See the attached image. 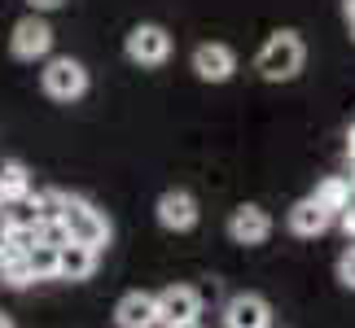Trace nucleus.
Instances as JSON below:
<instances>
[{"instance_id": "nucleus-1", "label": "nucleus", "mask_w": 355, "mask_h": 328, "mask_svg": "<svg viewBox=\"0 0 355 328\" xmlns=\"http://www.w3.org/2000/svg\"><path fill=\"white\" fill-rule=\"evenodd\" d=\"M62 228H66V241H79V245H92V250H105L114 237L105 210H97L88 197H75V193H62Z\"/></svg>"}, {"instance_id": "nucleus-2", "label": "nucleus", "mask_w": 355, "mask_h": 328, "mask_svg": "<svg viewBox=\"0 0 355 328\" xmlns=\"http://www.w3.org/2000/svg\"><path fill=\"white\" fill-rule=\"evenodd\" d=\"M303 62H307L303 35H298V31H277V35H268L263 48H259L254 71L263 75L268 84H285V79H294L298 71H303Z\"/></svg>"}, {"instance_id": "nucleus-3", "label": "nucleus", "mask_w": 355, "mask_h": 328, "mask_svg": "<svg viewBox=\"0 0 355 328\" xmlns=\"http://www.w3.org/2000/svg\"><path fill=\"white\" fill-rule=\"evenodd\" d=\"M40 84H44V92L53 101H79L88 92V71L75 57H53L44 66V75H40Z\"/></svg>"}, {"instance_id": "nucleus-4", "label": "nucleus", "mask_w": 355, "mask_h": 328, "mask_svg": "<svg viewBox=\"0 0 355 328\" xmlns=\"http://www.w3.org/2000/svg\"><path fill=\"white\" fill-rule=\"evenodd\" d=\"M123 53H128L136 66H162V62L171 57V35L162 31L158 22H141V26H132V31H128Z\"/></svg>"}, {"instance_id": "nucleus-5", "label": "nucleus", "mask_w": 355, "mask_h": 328, "mask_svg": "<svg viewBox=\"0 0 355 328\" xmlns=\"http://www.w3.org/2000/svg\"><path fill=\"white\" fill-rule=\"evenodd\" d=\"M202 316V293L193 284H167L158 293V324L162 328H180V324H198Z\"/></svg>"}, {"instance_id": "nucleus-6", "label": "nucleus", "mask_w": 355, "mask_h": 328, "mask_svg": "<svg viewBox=\"0 0 355 328\" xmlns=\"http://www.w3.org/2000/svg\"><path fill=\"white\" fill-rule=\"evenodd\" d=\"M9 48H13V57H18V62H35V57H44V53L53 48V26L40 18V13H31V18H22L18 26H13Z\"/></svg>"}, {"instance_id": "nucleus-7", "label": "nucleus", "mask_w": 355, "mask_h": 328, "mask_svg": "<svg viewBox=\"0 0 355 328\" xmlns=\"http://www.w3.org/2000/svg\"><path fill=\"white\" fill-rule=\"evenodd\" d=\"M237 71V53L228 44H198L193 48V75L202 84H228Z\"/></svg>"}, {"instance_id": "nucleus-8", "label": "nucleus", "mask_w": 355, "mask_h": 328, "mask_svg": "<svg viewBox=\"0 0 355 328\" xmlns=\"http://www.w3.org/2000/svg\"><path fill=\"white\" fill-rule=\"evenodd\" d=\"M154 215H158V224L167 228V232H189V228L198 224V197L184 193V188H167V193L158 197Z\"/></svg>"}, {"instance_id": "nucleus-9", "label": "nucleus", "mask_w": 355, "mask_h": 328, "mask_svg": "<svg viewBox=\"0 0 355 328\" xmlns=\"http://www.w3.org/2000/svg\"><path fill=\"white\" fill-rule=\"evenodd\" d=\"M228 237H233L237 245H263L272 237V215L263 206H237L233 215H228Z\"/></svg>"}, {"instance_id": "nucleus-10", "label": "nucleus", "mask_w": 355, "mask_h": 328, "mask_svg": "<svg viewBox=\"0 0 355 328\" xmlns=\"http://www.w3.org/2000/svg\"><path fill=\"white\" fill-rule=\"evenodd\" d=\"M114 324L119 328H158V293H145V289L123 293L114 307Z\"/></svg>"}, {"instance_id": "nucleus-11", "label": "nucleus", "mask_w": 355, "mask_h": 328, "mask_svg": "<svg viewBox=\"0 0 355 328\" xmlns=\"http://www.w3.org/2000/svg\"><path fill=\"white\" fill-rule=\"evenodd\" d=\"M224 328H272V307L259 293H237L224 307Z\"/></svg>"}, {"instance_id": "nucleus-12", "label": "nucleus", "mask_w": 355, "mask_h": 328, "mask_svg": "<svg viewBox=\"0 0 355 328\" xmlns=\"http://www.w3.org/2000/svg\"><path fill=\"white\" fill-rule=\"evenodd\" d=\"M97 258H101V250H92V245L62 241L58 245V280H88L97 271Z\"/></svg>"}, {"instance_id": "nucleus-13", "label": "nucleus", "mask_w": 355, "mask_h": 328, "mask_svg": "<svg viewBox=\"0 0 355 328\" xmlns=\"http://www.w3.org/2000/svg\"><path fill=\"white\" fill-rule=\"evenodd\" d=\"M329 224H334V215L324 210L316 197H303V201L290 206V232L294 237H320V232H329Z\"/></svg>"}, {"instance_id": "nucleus-14", "label": "nucleus", "mask_w": 355, "mask_h": 328, "mask_svg": "<svg viewBox=\"0 0 355 328\" xmlns=\"http://www.w3.org/2000/svg\"><path fill=\"white\" fill-rule=\"evenodd\" d=\"M311 197H316L320 206H324V210H329V215L338 219V215H343V210L351 206L355 188H351V180H347V175H324V180L316 184V193H311Z\"/></svg>"}, {"instance_id": "nucleus-15", "label": "nucleus", "mask_w": 355, "mask_h": 328, "mask_svg": "<svg viewBox=\"0 0 355 328\" xmlns=\"http://www.w3.org/2000/svg\"><path fill=\"white\" fill-rule=\"evenodd\" d=\"M22 197H31V171L18 158L0 162V201L9 206V201H22Z\"/></svg>"}, {"instance_id": "nucleus-16", "label": "nucleus", "mask_w": 355, "mask_h": 328, "mask_svg": "<svg viewBox=\"0 0 355 328\" xmlns=\"http://www.w3.org/2000/svg\"><path fill=\"white\" fill-rule=\"evenodd\" d=\"M26 263H31L35 280H58V245H53V241H35L31 250H26Z\"/></svg>"}, {"instance_id": "nucleus-17", "label": "nucleus", "mask_w": 355, "mask_h": 328, "mask_svg": "<svg viewBox=\"0 0 355 328\" xmlns=\"http://www.w3.org/2000/svg\"><path fill=\"white\" fill-rule=\"evenodd\" d=\"M338 280H343L347 289H355V241L343 250V258H338Z\"/></svg>"}, {"instance_id": "nucleus-18", "label": "nucleus", "mask_w": 355, "mask_h": 328, "mask_svg": "<svg viewBox=\"0 0 355 328\" xmlns=\"http://www.w3.org/2000/svg\"><path fill=\"white\" fill-rule=\"evenodd\" d=\"M31 5H35V9H58L62 0H31Z\"/></svg>"}, {"instance_id": "nucleus-19", "label": "nucleus", "mask_w": 355, "mask_h": 328, "mask_svg": "<svg viewBox=\"0 0 355 328\" xmlns=\"http://www.w3.org/2000/svg\"><path fill=\"white\" fill-rule=\"evenodd\" d=\"M343 9H347V22H355V0H343Z\"/></svg>"}, {"instance_id": "nucleus-20", "label": "nucleus", "mask_w": 355, "mask_h": 328, "mask_svg": "<svg viewBox=\"0 0 355 328\" xmlns=\"http://www.w3.org/2000/svg\"><path fill=\"white\" fill-rule=\"evenodd\" d=\"M347 154H351V158H355V127H351V131H347Z\"/></svg>"}, {"instance_id": "nucleus-21", "label": "nucleus", "mask_w": 355, "mask_h": 328, "mask_svg": "<svg viewBox=\"0 0 355 328\" xmlns=\"http://www.w3.org/2000/svg\"><path fill=\"white\" fill-rule=\"evenodd\" d=\"M0 328H13V320L5 316V311H0Z\"/></svg>"}, {"instance_id": "nucleus-22", "label": "nucleus", "mask_w": 355, "mask_h": 328, "mask_svg": "<svg viewBox=\"0 0 355 328\" xmlns=\"http://www.w3.org/2000/svg\"><path fill=\"white\" fill-rule=\"evenodd\" d=\"M180 328H198V324H180Z\"/></svg>"}, {"instance_id": "nucleus-23", "label": "nucleus", "mask_w": 355, "mask_h": 328, "mask_svg": "<svg viewBox=\"0 0 355 328\" xmlns=\"http://www.w3.org/2000/svg\"><path fill=\"white\" fill-rule=\"evenodd\" d=\"M351 39H355V22H351Z\"/></svg>"}]
</instances>
